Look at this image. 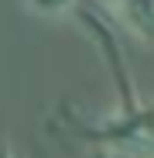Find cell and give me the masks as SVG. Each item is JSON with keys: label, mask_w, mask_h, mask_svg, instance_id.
Masks as SVG:
<instances>
[{"label": "cell", "mask_w": 154, "mask_h": 158, "mask_svg": "<svg viewBox=\"0 0 154 158\" xmlns=\"http://www.w3.org/2000/svg\"><path fill=\"white\" fill-rule=\"evenodd\" d=\"M106 4H110V7H116V4H120V0H106Z\"/></svg>", "instance_id": "277c9868"}, {"label": "cell", "mask_w": 154, "mask_h": 158, "mask_svg": "<svg viewBox=\"0 0 154 158\" xmlns=\"http://www.w3.org/2000/svg\"><path fill=\"white\" fill-rule=\"evenodd\" d=\"M24 7L38 17H65L79 7V0H24Z\"/></svg>", "instance_id": "3957f363"}, {"label": "cell", "mask_w": 154, "mask_h": 158, "mask_svg": "<svg viewBox=\"0 0 154 158\" xmlns=\"http://www.w3.org/2000/svg\"><path fill=\"white\" fill-rule=\"evenodd\" d=\"M113 10L127 35L137 41H154V0H120Z\"/></svg>", "instance_id": "7a4b0ae2"}, {"label": "cell", "mask_w": 154, "mask_h": 158, "mask_svg": "<svg viewBox=\"0 0 154 158\" xmlns=\"http://www.w3.org/2000/svg\"><path fill=\"white\" fill-rule=\"evenodd\" d=\"M113 69L120 76V107L99 120H82V117H65V134L89 141L96 148L106 151H120L127 158H154V100L144 103L137 100V93L130 89L120 65V52L113 48V41L106 38Z\"/></svg>", "instance_id": "6da1fadb"}]
</instances>
